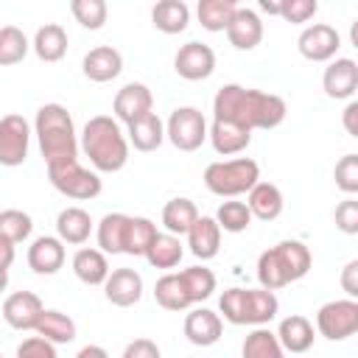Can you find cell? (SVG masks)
I'll return each instance as SVG.
<instances>
[{
    "mask_svg": "<svg viewBox=\"0 0 358 358\" xmlns=\"http://www.w3.org/2000/svg\"><path fill=\"white\" fill-rule=\"evenodd\" d=\"M285 115H288V106L280 95L249 90L241 84H224L213 98V120H227L249 131L277 129L285 120Z\"/></svg>",
    "mask_w": 358,
    "mask_h": 358,
    "instance_id": "1",
    "label": "cell"
},
{
    "mask_svg": "<svg viewBox=\"0 0 358 358\" xmlns=\"http://www.w3.org/2000/svg\"><path fill=\"white\" fill-rule=\"evenodd\" d=\"M81 151L95 173H117L129 162V140L112 115H95L81 129Z\"/></svg>",
    "mask_w": 358,
    "mask_h": 358,
    "instance_id": "2",
    "label": "cell"
},
{
    "mask_svg": "<svg viewBox=\"0 0 358 358\" xmlns=\"http://www.w3.org/2000/svg\"><path fill=\"white\" fill-rule=\"evenodd\" d=\"M34 134L39 140L45 165H62V162L78 159V137H76V126L67 106L62 103L39 106L34 117Z\"/></svg>",
    "mask_w": 358,
    "mask_h": 358,
    "instance_id": "3",
    "label": "cell"
},
{
    "mask_svg": "<svg viewBox=\"0 0 358 358\" xmlns=\"http://www.w3.org/2000/svg\"><path fill=\"white\" fill-rule=\"evenodd\" d=\"M313 266L310 249L302 241H280L277 246L260 252L257 257V282L266 291H280L296 280H302Z\"/></svg>",
    "mask_w": 358,
    "mask_h": 358,
    "instance_id": "4",
    "label": "cell"
},
{
    "mask_svg": "<svg viewBox=\"0 0 358 358\" xmlns=\"http://www.w3.org/2000/svg\"><path fill=\"white\" fill-rule=\"evenodd\" d=\"M218 310L229 324L263 327L277 316L280 299L266 288H227L218 296Z\"/></svg>",
    "mask_w": 358,
    "mask_h": 358,
    "instance_id": "5",
    "label": "cell"
},
{
    "mask_svg": "<svg viewBox=\"0 0 358 358\" xmlns=\"http://www.w3.org/2000/svg\"><path fill=\"white\" fill-rule=\"evenodd\" d=\"M260 182V165L252 157H235V159H218L204 168V185L210 193L221 199H235L249 193Z\"/></svg>",
    "mask_w": 358,
    "mask_h": 358,
    "instance_id": "6",
    "label": "cell"
},
{
    "mask_svg": "<svg viewBox=\"0 0 358 358\" xmlns=\"http://www.w3.org/2000/svg\"><path fill=\"white\" fill-rule=\"evenodd\" d=\"M48 179L62 196L76 199V201H90L103 190L101 176L95 171L84 168L78 159L62 162V165H48Z\"/></svg>",
    "mask_w": 358,
    "mask_h": 358,
    "instance_id": "7",
    "label": "cell"
},
{
    "mask_svg": "<svg viewBox=\"0 0 358 358\" xmlns=\"http://www.w3.org/2000/svg\"><path fill=\"white\" fill-rule=\"evenodd\" d=\"M165 140H171L173 148L190 154L199 151L207 140V120L196 106H176L171 117L165 120Z\"/></svg>",
    "mask_w": 358,
    "mask_h": 358,
    "instance_id": "8",
    "label": "cell"
},
{
    "mask_svg": "<svg viewBox=\"0 0 358 358\" xmlns=\"http://www.w3.org/2000/svg\"><path fill=\"white\" fill-rule=\"evenodd\" d=\"M316 333L327 341H344L358 333V302L355 299H330L316 310Z\"/></svg>",
    "mask_w": 358,
    "mask_h": 358,
    "instance_id": "9",
    "label": "cell"
},
{
    "mask_svg": "<svg viewBox=\"0 0 358 358\" xmlns=\"http://www.w3.org/2000/svg\"><path fill=\"white\" fill-rule=\"evenodd\" d=\"M31 148V126L22 115L0 117V165L17 168L28 159Z\"/></svg>",
    "mask_w": 358,
    "mask_h": 358,
    "instance_id": "10",
    "label": "cell"
},
{
    "mask_svg": "<svg viewBox=\"0 0 358 358\" xmlns=\"http://www.w3.org/2000/svg\"><path fill=\"white\" fill-rule=\"evenodd\" d=\"M296 48L299 53L308 59V62H333L338 48H341V36L333 25L327 22H313L308 25L299 39H296Z\"/></svg>",
    "mask_w": 358,
    "mask_h": 358,
    "instance_id": "11",
    "label": "cell"
},
{
    "mask_svg": "<svg viewBox=\"0 0 358 358\" xmlns=\"http://www.w3.org/2000/svg\"><path fill=\"white\" fill-rule=\"evenodd\" d=\"M173 70L185 81H204L215 70V53L204 42H187L173 56Z\"/></svg>",
    "mask_w": 358,
    "mask_h": 358,
    "instance_id": "12",
    "label": "cell"
},
{
    "mask_svg": "<svg viewBox=\"0 0 358 358\" xmlns=\"http://www.w3.org/2000/svg\"><path fill=\"white\" fill-rule=\"evenodd\" d=\"M112 112L117 123H134L137 117L154 112V95L143 81H129L117 90L115 101H112Z\"/></svg>",
    "mask_w": 358,
    "mask_h": 358,
    "instance_id": "13",
    "label": "cell"
},
{
    "mask_svg": "<svg viewBox=\"0 0 358 358\" xmlns=\"http://www.w3.org/2000/svg\"><path fill=\"white\" fill-rule=\"evenodd\" d=\"M322 90L327 98L333 101H352L355 90H358V64L355 59L347 56H336L322 76Z\"/></svg>",
    "mask_w": 358,
    "mask_h": 358,
    "instance_id": "14",
    "label": "cell"
},
{
    "mask_svg": "<svg viewBox=\"0 0 358 358\" xmlns=\"http://www.w3.org/2000/svg\"><path fill=\"white\" fill-rule=\"evenodd\" d=\"M42 313L45 305L34 291H14L3 302V319L14 330H36Z\"/></svg>",
    "mask_w": 358,
    "mask_h": 358,
    "instance_id": "15",
    "label": "cell"
},
{
    "mask_svg": "<svg viewBox=\"0 0 358 358\" xmlns=\"http://www.w3.org/2000/svg\"><path fill=\"white\" fill-rule=\"evenodd\" d=\"M227 39L235 50H255L263 39V20L255 8L238 6L229 25H227Z\"/></svg>",
    "mask_w": 358,
    "mask_h": 358,
    "instance_id": "16",
    "label": "cell"
},
{
    "mask_svg": "<svg viewBox=\"0 0 358 358\" xmlns=\"http://www.w3.org/2000/svg\"><path fill=\"white\" fill-rule=\"evenodd\" d=\"M103 294H106V299H109L112 305H117V308H131V305H137L140 296H143V277H140V271L126 268V266L109 271V277H106V282H103Z\"/></svg>",
    "mask_w": 358,
    "mask_h": 358,
    "instance_id": "17",
    "label": "cell"
},
{
    "mask_svg": "<svg viewBox=\"0 0 358 358\" xmlns=\"http://www.w3.org/2000/svg\"><path fill=\"white\" fill-rule=\"evenodd\" d=\"M185 338L196 347H213L221 333H224V322L215 310L210 308H193L187 316H185Z\"/></svg>",
    "mask_w": 358,
    "mask_h": 358,
    "instance_id": "18",
    "label": "cell"
},
{
    "mask_svg": "<svg viewBox=\"0 0 358 358\" xmlns=\"http://www.w3.org/2000/svg\"><path fill=\"white\" fill-rule=\"evenodd\" d=\"M81 70H84V76H87L90 81L106 84V81H112V78L120 76V70H123V56H120V50L112 48V45H98V48H92V50L84 56Z\"/></svg>",
    "mask_w": 358,
    "mask_h": 358,
    "instance_id": "19",
    "label": "cell"
},
{
    "mask_svg": "<svg viewBox=\"0 0 358 358\" xmlns=\"http://www.w3.org/2000/svg\"><path fill=\"white\" fill-rule=\"evenodd\" d=\"M28 266L39 277H50L64 266V243L53 235H39L28 246Z\"/></svg>",
    "mask_w": 358,
    "mask_h": 358,
    "instance_id": "20",
    "label": "cell"
},
{
    "mask_svg": "<svg viewBox=\"0 0 358 358\" xmlns=\"http://www.w3.org/2000/svg\"><path fill=\"white\" fill-rule=\"evenodd\" d=\"M207 140L213 145L215 154L221 157H235L241 151L249 148L252 143V131L243 129V126H235V123H227V120H213L207 126Z\"/></svg>",
    "mask_w": 358,
    "mask_h": 358,
    "instance_id": "21",
    "label": "cell"
},
{
    "mask_svg": "<svg viewBox=\"0 0 358 358\" xmlns=\"http://www.w3.org/2000/svg\"><path fill=\"white\" fill-rule=\"evenodd\" d=\"M274 336H277V341H280V347H282L285 352L299 355V352H308V350L313 347L316 330H313V324H310L308 316L291 313V316H285V319L280 322V327H277Z\"/></svg>",
    "mask_w": 358,
    "mask_h": 358,
    "instance_id": "22",
    "label": "cell"
},
{
    "mask_svg": "<svg viewBox=\"0 0 358 358\" xmlns=\"http://www.w3.org/2000/svg\"><path fill=\"white\" fill-rule=\"evenodd\" d=\"M126 129H129L126 140H129V145H134V151L151 154V151H157L165 143V123H162V117L157 112H148V115L137 117Z\"/></svg>",
    "mask_w": 358,
    "mask_h": 358,
    "instance_id": "23",
    "label": "cell"
},
{
    "mask_svg": "<svg viewBox=\"0 0 358 358\" xmlns=\"http://www.w3.org/2000/svg\"><path fill=\"white\" fill-rule=\"evenodd\" d=\"M92 232V215L84 207H64L56 215V238L70 246H81L90 241Z\"/></svg>",
    "mask_w": 358,
    "mask_h": 358,
    "instance_id": "24",
    "label": "cell"
},
{
    "mask_svg": "<svg viewBox=\"0 0 358 358\" xmlns=\"http://www.w3.org/2000/svg\"><path fill=\"white\" fill-rule=\"evenodd\" d=\"M187 246L199 260H213L221 249V229H218L215 218L199 215L193 221V227L187 229Z\"/></svg>",
    "mask_w": 358,
    "mask_h": 358,
    "instance_id": "25",
    "label": "cell"
},
{
    "mask_svg": "<svg viewBox=\"0 0 358 358\" xmlns=\"http://www.w3.org/2000/svg\"><path fill=\"white\" fill-rule=\"evenodd\" d=\"M246 207L252 213V218H260V221H274L280 218L285 201H282V193L274 182H257L249 193H246Z\"/></svg>",
    "mask_w": 358,
    "mask_h": 358,
    "instance_id": "26",
    "label": "cell"
},
{
    "mask_svg": "<svg viewBox=\"0 0 358 358\" xmlns=\"http://www.w3.org/2000/svg\"><path fill=\"white\" fill-rule=\"evenodd\" d=\"M109 260L101 249H92V246H81L76 255H73V274L84 282V285H103L106 277H109Z\"/></svg>",
    "mask_w": 358,
    "mask_h": 358,
    "instance_id": "27",
    "label": "cell"
},
{
    "mask_svg": "<svg viewBox=\"0 0 358 358\" xmlns=\"http://www.w3.org/2000/svg\"><path fill=\"white\" fill-rule=\"evenodd\" d=\"M31 48L42 62H62L67 53V31L59 22H45L42 28H36Z\"/></svg>",
    "mask_w": 358,
    "mask_h": 358,
    "instance_id": "28",
    "label": "cell"
},
{
    "mask_svg": "<svg viewBox=\"0 0 358 358\" xmlns=\"http://www.w3.org/2000/svg\"><path fill=\"white\" fill-rule=\"evenodd\" d=\"M151 22L162 34H182L190 25V8L185 0H159L151 8Z\"/></svg>",
    "mask_w": 358,
    "mask_h": 358,
    "instance_id": "29",
    "label": "cell"
},
{
    "mask_svg": "<svg viewBox=\"0 0 358 358\" xmlns=\"http://www.w3.org/2000/svg\"><path fill=\"white\" fill-rule=\"evenodd\" d=\"M196 218H199V207H196L193 199L179 196V199H171L162 207V227H165V232H171L176 238L187 235V229L193 227Z\"/></svg>",
    "mask_w": 358,
    "mask_h": 358,
    "instance_id": "30",
    "label": "cell"
},
{
    "mask_svg": "<svg viewBox=\"0 0 358 358\" xmlns=\"http://www.w3.org/2000/svg\"><path fill=\"white\" fill-rule=\"evenodd\" d=\"M185 249H182V241L171 232H157V238L148 243L145 249V260L154 266V268H176L179 260H182Z\"/></svg>",
    "mask_w": 358,
    "mask_h": 358,
    "instance_id": "31",
    "label": "cell"
},
{
    "mask_svg": "<svg viewBox=\"0 0 358 358\" xmlns=\"http://www.w3.org/2000/svg\"><path fill=\"white\" fill-rule=\"evenodd\" d=\"M154 299H157V305L159 308H165V310H187L193 302H190V296H187V291H185V285H182V280H179V271H168V274H162L157 282H154Z\"/></svg>",
    "mask_w": 358,
    "mask_h": 358,
    "instance_id": "32",
    "label": "cell"
},
{
    "mask_svg": "<svg viewBox=\"0 0 358 358\" xmlns=\"http://www.w3.org/2000/svg\"><path fill=\"white\" fill-rule=\"evenodd\" d=\"M126 213H106L98 221V249L103 255H123V238H126Z\"/></svg>",
    "mask_w": 358,
    "mask_h": 358,
    "instance_id": "33",
    "label": "cell"
},
{
    "mask_svg": "<svg viewBox=\"0 0 358 358\" xmlns=\"http://www.w3.org/2000/svg\"><path fill=\"white\" fill-rule=\"evenodd\" d=\"M34 333L42 336L50 344H70L76 338V322L62 310H48L45 308V313H42V319H39Z\"/></svg>",
    "mask_w": 358,
    "mask_h": 358,
    "instance_id": "34",
    "label": "cell"
},
{
    "mask_svg": "<svg viewBox=\"0 0 358 358\" xmlns=\"http://www.w3.org/2000/svg\"><path fill=\"white\" fill-rule=\"evenodd\" d=\"M157 238V224L151 218H143V215H129V224H126V238H123V255H131V257H143L148 243Z\"/></svg>",
    "mask_w": 358,
    "mask_h": 358,
    "instance_id": "35",
    "label": "cell"
},
{
    "mask_svg": "<svg viewBox=\"0 0 358 358\" xmlns=\"http://www.w3.org/2000/svg\"><path fill=\"white\" fill-rule=\"evenodd\" d=\"M235 8H238L235 0H199L196 17H199V22H201L204 31L218 34V31H227Z\"/></svg>",
    "mask_w": 358,
    "mask_h": 358,
    "instance_id": "36",
    "label": "cell"
},
{
    "mask_svg": "<svg viewBox=\"0 0 358 358\" xmlns=\"http://www.w3.org/2000/svg\"><path fill=\"white\" fill-rule=\"evenodd\" d=\"M179 280H182V285H185V291H187V296H190L193 305L210 299L213 291H215V274H213L207 266L182 268V271H179Z\"/></svg>",
    "mask_w": 358,
    "mask_h": 358,
    "instance_id": "37",
    "label": "cell"
},
{
    "mask_svg": "<svg viewBox=\"0 0 358 358\" xmlns=\"http://www.w3.org/2000/svg\"><path fill=\"white\" fill-rule=\"evenodd\" d=\"M243 358H285V350L280 347L277 336L268 327H255L241 347Z\"/></svg>",
    "mask_w": 358,
    "mask_h": 358,
    "instance_id": "38",
    "label": "cell"
},
{
    "mask_svg": "<svg viewBox=\"0 0 358 358\" xmlns=\"http://www.w3.org/2000/svg\"><path fill=\"white\" fill-rule=\"evenodd\" d=\"M31 50L28 36L17 25H3L0 28V67L20 64Z\"/></svg>",
    "mask_w": 358,
    "mask_h": 358,
    "instance_id": "39",
    "label": "cell"
},
{
    "mask_svg": "<svg viewBox=\"0 0 358 358\" xmlns=\"http://www.w3.org/2000/svg\"><path fill=\"white\" fill-rule=\"evenodd\" d=\"M70 14L73 20L87 28V31H98L106 25L109 17V6L103 0H70Z\"/></svg>",
    "mask_w": 358,
    "mask_h": 358,
    "instance_id": "40",
    "label": "cell"
},
{
    "mask_svg": "<svg viewBox=\"0 0 358 358\" xmlns=\"http://www.w3.org/2000/svg\"><path fill=\"white\" fill-rule=\"evenodd\" d=\"M34 232V218L22 210H0V235L11 243H22L28 241Z\"/></svg>",
    "mask_w": 358,
    "mask_h": 358,
    "instance_id": "41",
    "label": "cell"
},
{
    "mask_svg": "<svg viewBox=\"0 0 358 358\" xmlns=\"http://www.w3.org/2000/svg\"><path fill=\"white\" fill-rule=\"evenodd\" d=\"M215 224L224 232H246L252 224V213L246 201H224L215 213Z\"/></svg>",
    "mask_w": 358,
    "mask_h": 358,
    "instance_id": "42",
    "label": "cell"
},
{
    "mask_svg": "<svg viewBox=\"0 0 358 358\" xmlns=\"http://www.w3.org/2000/svg\"><path fill=\"white\" fill-rule=\"evenodd\" d=\"M316 11H319L316 0H277V17H282L285 22H294V25L313 20Z\"/></svg>",
    "mask_w": 358,
    "mask_h": 358,
    "instance_id": "43",
    "label": "cell"
},
{
    "mask_svg": "<svg viewBox=\"0 0 358 358\" xmlns=\"http://www.w3.org/2000/svg\"><path fill=\"white\" fill-rule=\"evenodd\" d=\"M333 179H336V187H338L341 193L355 196V193H358V154H344V157L336 162Z\"/></svg>",
    "mask_w": 358,
    "mask_h": 358,
    "instance_id": "44",
    "label": "cell"
},
{
    "mask_svg": "<svg viewBox=\"0 0 358 358\" xmlns=\"http://www.w3.org/2000/svg\"><path fill=\"white\" fill-rule=\"evenodd\" d=\"M336 227L344 232V235H358V201L352 196H347L338 207H336Z\"/></svg>",
    "mask_w": 358,
    "mask_h": 358,
    "instance_id": "45",
    "label": "cell"
},
{
    "mask_svg": "<svg viewBox=\"0 0 358 358\" xmlns=\"http://www.w3.org/2000/svg\"><path fill=\"white\" fill-rule=\"evenodd\" d=\"M17 358H59L56 344L45 341L42 336H31L17 347Z\"/></svg>",
    "mask_w": 358,
    "mask_h": 358,
    "instance_id": "46",
    "label": "cell"
},
{
    "mask_svg": "<svg viewBox=\"0 0 358 358\" xmlns=\"http://www.w3.org/2000/svg\"><path fill=\"white\" fill-rule=\"evenodd\" d=\"M120 358H162V352H159L157 341H151V338H134V341L126 344V350H123Z\"/></svg>",
    "mask_w": 358,
    "mask_h": 358,
    "instance_id": "47",
    "label": "cell"
},
{
    "mask_svg": "<svg viewBox=\"0 0 358 358\" xmlns=\"http://www.w3.org/2000/svg\"><path fill=\"white\" fill-rule=\"evenodd\" d=\"M341 288L347 291L350 299L358 296V260H350V263L341 268Z\"/></svg>",
    "mask_w": 358,
    "mask_h": 358,
    "instance_id": "48",
    "label": "cell"
},
{
    "mask_svg": "<svg viewBox=\"0 0 358 358\" xmlns=\"http://www.w3.org/2000/svg\"><path fill=\"white\" fill-rule=\"evenodd\" d=\"M344 129L350 137H358V101H350L344 106Z\"/></svg>",
    "mask_w": 358,
    "mask_h": 358,
    "instance_id": "49",
    "label": "cell"
},
{
    "mask_svg": "<svg viewBox=\"0 0 358 358\" xmlns=\"http://www.w3.org/2000/svg\"><path fill=\"white\" fill-rule=\"evenodd\" d=\"M14 263V243L0 235V271H8Z\"/></svg>",
    "mask_w": 358,
    "mask_h": 358,
    "instance_id": "50",
    "label": "cell"
},
{
    "mask_svg": "<svg viewBox=\"0 0 358 358\" xmlns=\"http://www.w3.org/2000/svg\"><path fill=\"white\" fill-rule=\"evenodd\" d=\"M76 358H109V352L103 347H98V344H87V347H81L76 352Z\"/></svg>",
    "mask_w": 358,
    "mask_h": 358,
    "instance_id": "51",
    "label": "cell"
},
{
    "mask_svg": "<svg viewBox=\"0 0 358 358\" xmlns=\"http://www.w3.org/2000/svg\"><path fill=\"white\" fill-rule=\"evenodd\" d=\"M8 288V271H0V294Z\"/></svg>",
    "mask_w": 358,
    "mask_h": 358,
    "instance_id": "52",
    "label": "cell"
},
{
    "mask_svg": "<svg viewBox=\"0 0 358 358\" xmlns=\"http://www.w3.org/2000/svg\"><path fill=\"white\" fill-rule=\"evenodd\" d=\"M0 358H3V355H0Z\"/></svg>",
    "mask_w": 358,
    "mask_h": 358,
    "instance_id": "53",
    "label": "cell"
}]
</instances>
